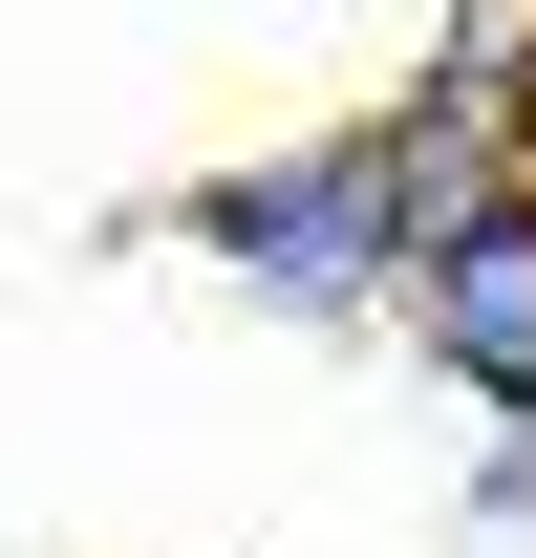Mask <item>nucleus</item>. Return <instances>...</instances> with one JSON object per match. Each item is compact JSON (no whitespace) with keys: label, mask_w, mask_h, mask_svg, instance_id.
I'll use <instances>...</instances> for the list:
<instances>
[{"label":"nucleus","mask_w":536,"mask_h":558,"mask_svg":"<svg viewBox=\"0 0 536 558\" xmlns=\"http://www.w3.org/2000/svg\"><path fill=\"white\" fill-rule=\"evenodd\" d=\"M407 344L451 365L494 429H536V172H515V194H472L451 236H429V279H407Z\"/></svg>","instance_id":"obj_2"},{"label":"nucleus","mask_w":536,"mask_h":558,"mask_svg":"<svg viewBox=\"0 0 536 558\" xmlns=\"http://www.w3.org/2000/svg\"><path fill=\"white\" fill-rule=\"evenodd\" d=\"M515 150H536V65H515Z\"/></svg>","instance_id":"obj_4"},{"label":"nucleus","mask_w":536,"mask_h":558,"mask_svg":"<svg viewBox=\"0 0 536 558\" xmlns=\"http://www.w3.org/2000/svg\"><path fill=\"white\" fill-rule=\"evenodd\" d=\"M451 558H536V429H494V451H472V494H451Z\"/></svg>","instance_id":"obj_3"},{"label":"nucleus","mask_w":536,"mask_h":558,"mask_svg":"<svg viewBox=\"0 0 536 558\" xmlns=\"http://www.w3.org/2000/svg\"><path fill=\"white\" fill-rule=\"evenodd\" d=\"M172 236H194L236 301H279V323H407V279H429V194H407V130H387V108L258 150V172H215Z\"/></svg>","instance_id":"obj_1"}]
</instances>
